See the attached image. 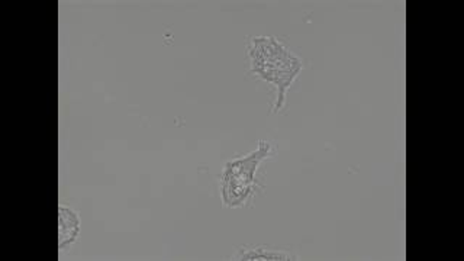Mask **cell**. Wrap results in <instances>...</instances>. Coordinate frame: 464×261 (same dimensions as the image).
Listing matches in <instances>:
<instances>
[{
	"label": "cell",
	"instance_id": "cell-1",
	"mask_svg": "<svg viewBox=\"0 0 464 261\" xmlns=\"http://www.w3.org/2000/svg\"><path fill=\"white\" fill-rule=\"evenodd\" d=\"M246 54L250 58L251 72L276 87L273 112L285 106L286 92L304 69L301 58L290 53L275 36H254L248 40Z\"/></svg>",
	"mask_w": 464,
	"mask_h": 261
},
{
	"label": "cell",
	"instance_id": "cell-2",
	"mask_svg": "<svg viewBox=\"0 0 464 261\" xmlns=\"http://www.w3.org/2000/svg\"><path fill=\"white\" fill-rule=\"evenodd\" d=\"M275 156L270 142L260 141L257 150L248 156L229 160L221 173V198L224 207L237 209L253 199L257 192L258 181L256 178L258 166L266 159Z\"/></svg>",
	"mask_w": 464,
	"mask_h": 261
},
{
	"label": "cell",
	"instance_id": "cell-3",
	"mask_svg": "<svg viewBox=\"0 0 464 261\" xmlns=\"http://www.w3.org/2000/svg\"><path fill=\"white\" fill-rule=\"evenodd\" d=\"M80 228H82V221L76 210L60 205L58 207V250H65L67 246L76 243Z\"/></svg>",
	"mask_w": 464,
	"mask_h": 261
},
{
	"label": "cell",
	"instance_id": "cell-4",
	"mask_svg": "<svg viewBox=\"0 0 464 261\" xmlns=\"http://www.w3.org/2000/svg\"><path fill=\"white\" fill-rule=\"evenodd\" d=\"M231 260L243 261H286L297 260L296 254L289 251L275 250L266 246H241L236 253L232 254Z\"/></svg>",
	"mask_w": 464,
	"mask_h": 261
}]
</instances>
